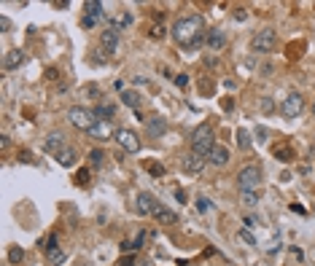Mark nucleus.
<instances>
[{"instance_id": "nucleus-1", "label": "nucleus", "mask_w": 315, "mask_h": 266, "mask_svg": "<svg viewBox=\"0 0 315 266\" xmlns=\"http://www.w3.org/2000/svg\"><path fill=\"white\" fill-rule=\"evenodd\" d=\"M199 33H202V17H183L173 24V38L181 46H189Z\"/></svg>"}, {"instance_id": "nucleus-2", "label": "nucleus", "mask_w": 315, "mask_h": 266, "mask_svg": "<svg viewBox=\"0 0 315 266\" xmlns=\"http://www.w3.org/2000/svg\"><path fill=\"white\" fill-rule=\"evenodd\" d=\"M213 145H216L213 143V127H210V124H199L192 134L194 153H197V156H208L210 150H213Z\"/></svg>"}, {"instance_id": "nucleus-3", "label": "nucleus", "mask_w": 315, "mask_h": 266, "mask_svg": "<svg viewBox=\"0 0 315 266\" xmlns=\"http://www.w3.org/2000/svg\"><path fill=\"white\" fill-rule=\"evenodd\" d=\"M68 118H70V124H73V127L84 129V132H89V129L97 124V116H94V110L84 108V105H76V108H70V110H68Z\"/></svg>"}, {"instance_id": "nucleus-4", "label": "nucleus", "mask_w": 315, "mask_h": 266, "mask_svg": "<svg viewBox=\"0 0 315 266\" xmlns=\"http://www.w3.org/2000/svg\"><path fill=\"white\" fill-rule=\"evenodd\" d=\"M259 183H262V169H259L256 164H248V167H243V169L237 172L240 191H256Z\"/></svg>"}, {"instance_id": "nucleus-5", "label": "nucleus", "mask_w": 315, "mask_h": 266, "mask_svg": "<svg viewBox=\"0 0 315 266\" xmlns=\"http://www.w3.org/2000/svg\"><path fill=\"white\" fill-rule=\"evenodd\" d=\"M302 110H304V97L299 92H291L283 102H280V113H283L286 118H297Z\"/></svg>"}, {"instance_id": "nucleus-6", "label": "nucleus", "mask_w": 315, "mask_h": 266, "mask_svg": "<svg viewBox=\"0 0 315 266\" xmlns=\"http://www.w3.org/2000/svg\"><path fill=\"white\" fill-rule=\"evenodd\" d=\"M251 49L256 54H269L275 49V30H262V33H256L253 41H251Z\"/></svg>"}, {"instance_id": "nucleus-7", "label": "nucleus", "mask_w": 315, "mask_h": 266, "mask_svg": "<svg viewBox=\"0 0 315 266\" xmlns=\"http://www.w3.org/2000/svg\"><path fill=\"white\" fill-rule=\"evenodd\" d=\"M113 137H116V143L122 145L127 153H138L140 150V140H138V134H135L132 129H116Z\"/></svg>"}, {"instance_id": "nucleus-8", "label": "nucleus", "mask_w": 315, "mask_h": 266, "mask_svg": "<svg viewBox=\"0 0 315 266\" xmlns=\"http://www.w3.org/2000/svg\"><path fill=\"white\" fill-rule=\"evenodd\" d=\"M159 204H162V202H159L154 194H148V191L138 194V213H140V215H154Z\"/></svg>"}, {"instance_id": "nucleus-9", "label": "nucleus", "mask_w": 315, "mask_h": 266, "mask_svg": "<svg viewBox=\"0 0 315 266\" xmlns=\"http://www.w3.org/2000/svg\"><path fill=\"white\" fill-rule=\"evenodd\" d=\"M100 43H103L105 54H116V49H119V30L108 24V27L103 30V35H100Z\"/></svg>"}, {"instance_id": "nucleus-10", "label": "nucleus", "mask_w": 315, "mask_h": 266, "mask_svg": "<svg viewBox=\"0 0 315 266\" xmlns=\"http://www.w3.org/2000/svg\"><path fill=\"white\" fill-rule=\"evenodd\" d=\"M65 145H68V143H65V134H62V132H52V134L46 137V143H43V150L57 156V153L65 148Z\"/></svg>"}, {"instance_id": "nucleus-11", "label": "nucleus", "mask_w": 315, "mask_h": 266, "mask_svg": "<svg viewBox=\"0 0 315 266\" xmlns=\"http://www.w3.org/2000/svg\"><path fill=\"white\" fill-rule=\"evenodd\" d=\"M87 134H89V137H92V140H108V137H111V134H116V132H113L111 121H97V124H94V127L89 129Z\"/></svg>"}, {"instance_id": "nucleus-12", "label": "nucleus", "mask_w": 315, "mask_h": 266, "mask_svg": "<svg viewBox=\"0 0 315 266\" xmlns=\"http://www.w3.org/2000/svg\"><path fill=\"white\" fill-rule=\"evenodd\" d=\"M22 62H24V51H22V49H11V51H6V57H3V67H6V70H17Z\"/></svg>"}, {"instance_id": "nucleus-13", "label": "nucleus", "mask_w": 315, "mask_h": 266, "mask_svg": "<svg viewBox=\"0 0 315 266\" xmlns=\"http://www.w3.org/2000/svg\"><path fill=\"white\" fill-rule=\"evenodd\" d=\"M202 169H205V156H197V153L186 156V162H183V172H189V175H199Z\"/></svg>"}, {"instance_id": "nucleus-14", "label": "nucleus", "mask_w": 315, "mask_h": 266, "mask_svg": "<svg viewBox=\"0 0 315 266\" xmlns=\"http://www.w3.org/2000/svg\"><path fill=\"white\" fill-rule=\"evenodd\" d=\"M146 127H148V134H151V137H162V134L167 132V121H164L162 116H151L146 121Z\"/></svg>"}, {"instance_id": "nucleus-15", "label": "nucleus", "mask_w": 315, "mask_h": 266, "mask_svg": "<svg viewBox=\"0 0 315 266\" xmlns=\"http://www.w3.org/2000/svg\"><path fill=\"white\" fill-rule=\"evenodd\" d=\"M76 159H78V153H76V148H70V145H65V148L57 153V164H59V167H73Z\"/></svg>"}, {"instance_id": "nucleus-16", "label": "nucleus", "mask_w": 315, "mask_h": 266, "mask_svg": "<svg viewBox=\"0 0 315 266\" xmlns=\"http://www.w3.org/2000/svg\"><path fill=\"white\" fill-rule=\"evenodd\" d=\"M208 162H213L216 167H224V164L229 162V150L224 148V145H213V150L208 153Z\"/></svg>"}, {"instance_id": "nucleus-17", "label": "nucleus", "mask_w": 315, "mask_h": 266, "mask_svg": "<svg viewBox=\"0 0 315 266\" xmlns=\"http://www.w3.org/2000/svg\"><path fill=\"white\" fill-rule=\"evenodd\" d=\"M103 14H105V6L100 0H87V3H84V17L97 19V17H103Z\"/></svg>"}, {"instance_id": "nucleus-18", "label": "nucleus", "mask_w": 315, "mask_h": 266, "mask_svg": "<svg viewBox=\"0 0 315 266\" xmlns=\"http://www.w3.org/2000/svg\"><path fill=\"white\" fill-rule=\"evenodd\" d=\"M224 43H227V38H224L221 30H210V33H208V49L218 51V49H224Z\"/></svg>"}, {"instance_id": "nucleus-19", "label": "nucleus", "mask_w": 315, "mask_h": 266, "mask_svg": "<svg viewBox=\"0 0 315 266\" xmlns=\"http://www.w3.org/2000/svg\"><path fill=\"white\" fill-rule=\"evenodd\" d=\"M65 258H68V255H65V250H62V248H49V250H46V261H49V266H62V264H65Z\"/></svg>"}, {"instance_id": "nucleus-20", "label": "nucleus", "mask_w": 315, "mask_h": 266, "mask_svg": "<svg viewBox=\"0 0 315 266\" xmlns=\"http://www.w3.org/2000/svg\"><path fill=\"white\" fill-rule=\"evenodd\" d=\"M154 218H157L159 223H175V220H178V215H175L173 210H167L164 204H159L157 213H154Z\"/></svg>"}, {"instance_id": "nucleus-21", "label": "nucleus", "mask_w": 315, "mask_h": 266, "mask_svg": "<svg viewBox=\"0 0 315 266\" xmlns=\"http://www.w3.org/2000/svg\"><path fill=\"white\" fill-rule=\"evenodd\" d=\"M122 102L127 105V108L138 110V108H140V94L132 92V89H127V92H122Z\"/></svg>"}, {"instance_id": "nucleus-22", "label": "nucleus", "mask_w": 315, "mask_h": 266, "mask_svg": "<svg viewBox=\"0 0 315 266\" xmlns=\"http://www.w3.org/2000/svg\"><path fill=\"white\" fill-rule=\"evenodd\" d=\"M129 24H132V14L129 11H122V14H116V17L111 19V27H116V30L129 27Z\"/></svg>"}, {"instance_id": "nucleus-23", "label": "nucleus", "mask_w": 315, "mask_h": 266, "mask_svg": "<svg viewBox=\"0 0 315 266\" xmlns=\"http://www.w3.org/2000/svg\"><path fill=\"white\" fill-rule=\"evenodd\" d=\"M94 116H97V121H108V118H113V105H97L94 108Z\"/></svg>"}, {"instance_id": "nucleus-24", "label": "nucleus", "mask_w": 315, "mask_h": 266, "mask_svg": "<svg viewBox=\"0 0 315 266\" xmlns=\"http://www.w3.org/2000/svg\"><path fill=\"white\" fill-rule=\"evenodd\" d=\"M240 199H243L245 207H256L259 204V194L256 191H240Z\"/></svg>"}, {"instance_id": "nucleus-25", "label": "nucleus", "mask_w": 315, "mask_h": 266, "mask_svg": "<svg viewBox=\"0 0 315 266\" xmlns=\"http://www.w3.org/2000/svg\"><path fill=\"white\" fill-rule=\"evenodd\" d=\"M237 145L243 150L251 148V134H248V129H237Z\"/></svg>"}, {"instance_id": "nucleus-26", "label": "nucleus", "mask_w": 315, "mask_h": 266, "mask_svg": "<svg viewBox=\"0 0 315 266\" xmlns=\"http://www.w3.org/2000/svg\"><path fill=\"white\" fill-rule=\"evenodd\" d=\"M275 156L278 159H283V162H291V148H288V145H280V148H275Z\"/></svg>"}, {"instance_id": "nucleus-27", "label": "nucleus", "mask_w": 315, "mask_h": 266, "mask_svg": "<svg viewBox=\"0 0 315 266\" xmlns=\"http://www.w3.org/2000/svg\"><path fill=\"white\" fill-rule=\"evenodd\" d=\"M22 258H24V250H22V248H11L8 261H11V264H22Z\"/></svg>"}, {"instance_id": "nucleus-28", "label": "nucleus", "mask_w": 315, "mask_h": 266, "mask_svg": "<svg viewBox=\"0 0 315 266\" xmlns=\"http://www.w3.org/2000/svg\"><path fill=\"white\" fill-rule=\"evenodd\" d=\"M208 207H210V202L205 197H199L197 199V210H199V213H208Z\"/></svg>"}, {"instance_id": "nucleus-29", "label": "nucleus", "mask_w": 315, "mask_h": 266, "mask_svg": "<svg viewBox=\"0 0 315 266\" xmlns=\"http://www.w3.org/2000/svg\"><path fill=\"white\" fill-rule=\"evenodd\" d=\"M89 159L94 162V167H97V164H103V150H92V153H89Z\"/></svg>"}, {"instance_id": "nucleus-30", "label": "nucleus", "mask_w": 315, "mask_h": 266, "mask_svg": "<svg viewBox=\"0 0 315 266\" xmlns=\"http://www.w3.org/2000/svg\"><path fill=\"white\" fill-rule=\"evenodd\" d=\"M240 237H243V239H245V242H248V245H256V237H253L251 232H245V229H243V232H240Z\"/></svg>"}, {"instance_id": "nucleus-31", "label": "nucleus", "mask_w": 315, "mask_h": 266, "mask_svg": "<svg viewBox=\"0 0 315 266\" xmlns=\"http://www.w3.org/2000/svg\"><path fill=\"white\" fill-rule=\"evenodd\" d=\"M87 180H89V172H87V169H81V172L76 175V183H78V185H84Z\"/></svg>"}, {"instance_id": "nucleus-32", "label": "nucleus", "mask_w": 315, "mask_h": 266, "mask_svg": "<svg viewBox=\"0 0 315 266\" xmlns=\"http://www.w3.org/2000/svg\"><path fill=\"white\" fill-rule=\"evenodd\" d=\"M164 35V27L162 24H157V27H151V38H162Z\"/></svg>"}, {"instance_id": "nucleus-33", "label": "nucleus", "mask_w": 315, "mask_h": 266, "mask_svg": "<svg viewBox=\"0 0 315 266\" xmlns=\"http://www.w3.org/2000/svg\"><path fill=\"white\" fill-rule=\"evenodd\" d=\"M148 169H151L154 175H164V167H162V164H148Z\"/></svg>"}, {"instance_id": "nucleus-34", "label": "nucleus", "mask_w": 315, "mask_h": 266, "mask_svg": "<svg viewBox=\"0 0 315 266\" xmlns=\"http://www.w3.org/2000/svg\"><path fill=\"white\" fill-rule=\"evenodd\" d=\"M175 83H178V86L183 89V86H186V83H189V78H186V75L181 73V75H175Z\"/></svg>"}, {"instance_id": "nucleus-35", "label": "nucleus", "mask_w": 315, "mask_h": 266, "mask_svg": "<svg viewBox=\"0 0 315 266\" xmlns=\"http://www.w3.org/2000/svg\"><path fill=\"white\" fill-rule=\"evenodd\" d=\"M119 266H135V258H132V255H127V258H122V264H119Z\"/></svg>"}, {"instance_id": "nucleus-36", "label": "nucleus", "mask_w": 315, "mask_h": 266, "mask_svg": "<svg viewBox=\"0 0 315 266\" xmlns=\"http://www.w3.org/2000/svg\"><path fill=\"white\" fill-rule=\"evenodd\" d=\"M19 159H22V162H27V164H33V156H30L27 150H22V153H19Z\"/></svg>"}, {"instance_id": "nucleus-37", "label": "nucleus", "mask_w": 315, "mask_h": 266, "mask_svg": "<svg viewBox=\"0 0 315 266\" xmlns=\"http://www.w3.org/2000/svg\"><path fill=\"white\" fill-rule=\"evenodd\" d=\"M94 22H97V19H92V17H84V27H94Z\"/></svg>"}, {"instance_id": "nucleus-38", "label": "nucleus", "mask_w": 315, "mask_h": 266, "mask_svg": "<svg viewBox=\"0 0 315 266\" xmlns=\"http://www.w3.org/2000/svg\"><path fill=\"white\" fill-rule=\"evenodd\" d=\"M122 250H124V253H127V250H135V245L132 242H122Z\"/></svg>"}, {"instance_id": "nucleus-39", "label": "nucleus", "mask_w": 315, "mask_h": 266, "mask_svg": "<svg viewBox=\"0 0 315 266\" xmlns=\"http://www.w3.org/2000/svg\"><path fill=\"white\" fill-rule=\"evenodd\" d=\"M313 113H315V100H313Z\"/></svg>"}]
</instances>
